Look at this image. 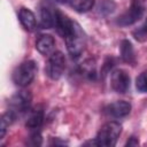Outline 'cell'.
Wrapping results in <instances>:
<instances>
[{"label": "cell", "instance_id": "cell-1", "mask_svg": "<svg viewBox=\"0 0 147 147\" xmlns=\"http://www.w3.org/2000/svg\"><path fill=\"white\" fill-rule=\"evenodd\" d=\"M122 132V125L117 122H107L101 126L99 130L95 141L98 146H107V147H113L116 145L117 139L119 138Z\"/></svg>", "mask_w": 147, "mask_h": 147}, {"label": "cell", "instance_id": "cell-2", "mask_svg": "<svg viewBox=\"0 0 147 147\" xmlns=\"http://www.w3.org/2000/svg\"><path fill=\"white\" fill-rule=\"evenodd\" d=\"M37 70L38 68L34 61H31V60L24 61L20 65H17L13 71V75H11L13 82L21 87L28 86L34 79Z\"/></svg>", "mask_w": 147, "mask_h": 147}, {"label": "cell", "instance_id": "cell-3", "mask_svg": "<svg viewBox=\"0 0 147 147\" xmlns=\"http://www.w3.org/2000/svg\"><path fill=\"white\" fill-rule=\"evenodd\" d=\"M65 44H67L68 52L72 56L80 55L85 48V45H86L85 33L82 30V28L79 26V24H77L76 22H75V26H74L72 32L70 33V36H68L65 38Z\"/></svg>", "mask_w": 147, "mask_h": 147}, {"label": "cell", "instance_id": "cell-4", "mask_svg": "<svg viewBox=\"0 0 147 147\" xmlns=\"http://www.w3.org/2000/svg\"><path fill=\"white\" fill-rule=\"evenodd\" d=\"M144 13H145V0H132L130 8L117 18L116 23L121 26L132 25L142 17Z\"/></svg>", "mask_w": 147, "mask_h": 147}, {"label": "cell", "instance_id": "cell-5", "mask_svg": "<svg viewBox=\"0 0 147 147\" xmlns=\"http://www.w3.org/2000/svg\"><path fill=\"white\" fill-rule=\"evenodd\" d=\"M64 69H65V57H64L63 53H61V52L52 53L51 56L48 57V61L45 67L46 75L51 79L56 80L62 76Z\"/></svg>", "mask_w": 147, "mask_h": 147}, {"label": "cell", "instance_id": "cell-6", "mask_svg": "<svg viewBox=\"0 0 147 147\" xmlns=\"http://www.w3.org/2000/svg\"><path fill=\"white\" fill-rule=\"evenodd\" d=\"M31 100H32V96L26 91H20L17 93H15L9 100L10 110H13L16 115L17 114H23L25 111H29L30 110Z\"/></svg>", "mask_w": 147, "mask_h": 147}, {"label": "cell", "instance_id": "cell-7", "mask_svg": "<svg viewBox=\"0 0 147 147\" xmlns=\"http://www.w3.org/2000/svg\"><path fill=\"white\" fill-rule=\"evenodd\" d=\"M111 87L117 93H125L130 87V76L123 69H116L111 72L110 77Z\"/></svg>", "mask_w": 147, "mask_h": 147}, {"label": "cell", "instance_id": "cell-8", "mask_svg": "<svg viewBox=\"0 0 147 147\" xmlns=\"http://www.w3.org/2000/svg\"><path fill=\"white\" fill-rule=\"evenodd\" d=\"M74 26H75V22H72L69 18L68 15H65L61 10L56 9V13H55V28H56L57 33L65 39L72 32Z\"/></svg>", "mask_w": 147, "mask_h": 147}, {"label": "cell", "instance_id": "cell-9", "mask_svg": "<svg viewBox=\"0 0 147 147\" xmlns=\"http://www.w3.org/2000/svg\"><path fill=\"white\" fill-rule=\"evenodd\" d=\"M131 111V105L126 101H115L110 103L109 106L106 107V113L113 117L119 118V117H125L130 114Z\"/></svg>", "mask_w": 147, "mask_h": 147}, {"label": "cell", "instance_id": "cell-10", "mask_svg": "<svg viewBox=\"0 0 147 147\" xmlns=\"http://www.w3.org/2000/svg\"><path fill=\"white\" fill-rule=\"evenodd\" d=\"M44 121V110L41 107H36L33 109L29 110V115L26 118V127H29L30 130H38Z\"/></svg>", "mask_w": 147, "mask_h": 147}, {"label": "cell", "instance_id": "cell-11", "mask_svg": "<svg viewBox=\"0 0 147 147\" xmlns=\"http://www.w3.org/2000/svg\"><path fill=\"white\" fill-rule=\"evenodd\" d=\"M18 20L26 31H33L37 26V20L34 14L29 8H21L18 11Z\"/></svg>", "mask_w": 147, "mask_h": 147}, {"label": "cell", "instance_id": "cell-12", "mask_svg": "<svg viewBox=\"0 0 147 147\" xmlns=\"http://www.w3.org/2000/svg\"><path fill=\"white\" fill-rule=\"evenodd\" d=\"M54 46L55 40L51 34H41L36 41V49L42 55L51 54L54 49Z\"/></svg>", "mask_w": 147, "mask_h": 147}, {"label": "cell", "instance_id": "cell-13", "mask_svg": "<svg viewBox=\"0 0 147 147\" xmlns=\"http://www.w3.org/2000/svg\"><path fill=\"white\" fill-rule=\"evenodd\" d=\"M55 13L51 6H42L40 9V26L42 29H51L55 26Z\"/></svg>", "mask_w": 147, "mask_h": 147}, {"label": "cell", "instance_id": "cell-14", "mask_svg": "<svg viewBox=\"0 0 147 147\" xmlns=\"http://www.w3.org/2000/svg\"><path fill=\"white\" fill-rule=\"evenodd\" d=\"M121 57H122V60L124 62H126L129 64L134 63V61H136V55H134L133 46L126 39L121 41Z\"/></svg>", "mask_w": 147, "mask_h": 147}, {"label": "cell", "instance_id": "cell-15", "mask_svg": "<svg viewBox=\"0 0 147 147\" xmlns=\"http://www.w3.org/2000/svg\"><path fill=\"white\" fill-rule=\"evenodd\" d=\"M15 117H16V114L10 109L2 115L1 121H0V139H2L5 137L7 129L11 125V123L15 119Z\"/></svg>", "mask_w": 147, "mask_h": 147}, {"label": "cell", "instance_id": "cell-16", "mask_svg": "<svg viewBox=\"0 0 147 147\" xmlns=\"http://www.w3.org/2000/svg\"><path fill=\"white\" fill-rule=\"evenodd\" d=\"M80 72L88 79H94L96 76V70H95V62L94 60H85L82 65H80Z\"/></svg>", "mask_w": 147, "mask_h": 147}, {"label": "cell", "instance_id": "cell-17", "mask_svg": "<svg viewBox=\"0 0 147 147\" xmlns=\"http://www.w3.org/2000/svg\"><path fill=\"white\" fill-rule=\"evenodd\" d=\"M69 1H70L71 7L79 13L88 11L90 9L93 8L94 2H95V0H69Z\"/></svg>", "mask_w": 147, "mask_h": 147}, {"label": "cell", "instance_id": "cell-18", "mask_svg": "<svg viewBox=\"0 0 147 147\" xmlns=\"http://www.w3.org/2000/svg\"><path fill=\"white\" fill-rule=\"evenodd\" d=\"M116 8V5L111 0H101L98 6V13L102 16H107L111 14Z\"/></svg>", "mask_w": 147, "mask_h": 147}, {"label": "cell", "instance_id": "cell-19", "mask_svg": "<svg viewBox=\"0 0 147 147\" xmlns=\"http://www.w3.org/2000/svg\"><path fill=\"white\" fill-rule=\"evenodd\" d=\"M132 36L138 41H146L147 40V22H145L142 25L132 31Z\"/></svg>", "mask_w": 147, "mask_h": 147}, {"label": "cell", "instance_id": "cell-20", "mask_svg": "<svg viewBox=\"0 0 147 147\" xmlns=\"http://www.w3.org/2000/svg\"><path fill=\"white\" fill-rule=\"evenodd\" d=\"M137 90L140 92H147V70L141 72L136 80Z\"/></svg>", "mask_w": 147, "mask_h": 147}, {"label": "cell", "instance_id": "cell-21", "mask_svg": "<svg viewBox=\"0 0 147 147\" xmlns=\"http://www.w3.org/2000/svg\"><path fill=\"white\" fill-rule=\"evenodd\" d=\"M29 144L33 146H40L41 145V134L38 130H32L30 137H29Z\"/></svg>", "mask_w": 147, "mask_h": 147}, {"label": "cell", "instance_id": "cell-22", "mask_svg": "<svg viewBox=\"0 0 147 147\" xmlns=\"http://www.w3.org/2000/svg\"><path fill=\"white\" fill-rule=\"evenodd\" d=\"M139 144V141H138V139L137 138H134V137H131L130 138V140H127V142L125 144L126 146H137Z\"/></svg>", "mask_w": 147, "mask_h": 147}, {"label": "cell", "instance_id": "cell-23", "mask_svg": "<svg viewBox=\"0 0 147 147\" xmlns=\"http://www.w3.org/2000/svg\"><path fill=\"white\" fill-rule=\"evenodd\" d=\"M55 1H59V2H67V1H69V0H55Z\"/></svg>", "mask_w": 147, "mask_h": 147}]
</instances>
